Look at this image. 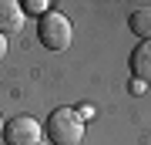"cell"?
<instances>
[{
  "mask_svg": "<svg viewBox=\"0 0 151 145\" xmlns=\"http://www.w3.org/2000/svg\"><path fill=\"white\" fill-rule=\"evenodd\" d=\"M4 54H7V37L0 34V58H4Z\"/></svg>",
  "mask_w": 151,
  "mask_h": 145,
  "instance_id": "9c48e42d",
  "label": "cell"
},
{
  "mask_svg": "<svg viewBox=\"0 0 151 145\" xmlns=\"http://www.w3.org/2000/svg\"><path fill=\"white\" fill-rule=\"evenodd\" d=\"M4 125H7V122H4V118H0V135H4Z\"/></svg>",
  "mask_w": 151,
  "mask_h": 145,
  "instance_id": "30bf717a",
  "label": "cell"
},
{
  "mask_svg": "<svg viewBox=\"0 0 151 145\" xmlns=\"http://www.w3.org/2000/svg\"><path fill=\"white\" fill-rule=\"evenodd\" d=\"M24 27V7L17 0H0V34H17Z\"/></svg>",
  "mask_w": 151,
  "mask_h": 145,
  "instance_id": "277c9868",
  "label": "cell"
},
{
  "mask_svg": "<svg viewBox=\"0 0 151 145\" xmlns=\"http://www.w3.org/2000/svg\"><path fill=\"white\" fill-rule=\"evenodd\" d=\"M7 145H40V122L30 115H17L4 125Z\"/></svg>",
  "mask_w": 151,
  "mask_h": 145,
  "instance_id": "3957f363",
  "label": "cell"
},
{
  "mask_svg": "<svg viewBox=\"0 0 151 145\" xmlns=\"http://www.w3.org/2000/svg\"><path fill=\"white\" fill-rule=\"evenodd\" d=\"M128 64H131V74H134L138 81H151V41H141L134 51H131V58H128Z\"/></svg>",
  "mask_w": 151,
  "mask_h": 145,
  "instance_id": "5b68a950",
  "label": "cell"
},
{
  "mask_svg": "<svg viewBox=\"0 0 151 145\" xmlns=\"http://www.w3.org/2000/svg\"><path fill=\"white\" fill-rule=\"evenodd\" d=\"M37 37L47 51H67L70 41H74V27L60 10H47L37 20Z\"/></svg>",
  "mask_w": 151,
  "mask_h": 145,
  "instance_id": "7a4b0ae2",
  "label": "cell"
},
{
  "mask_svg": "<svg viewBox=\"0 0 151 145\" xmlns=\"http://www.w3.org/2000/svg\"><path fill=\"white\" fill-rule=\"evenodd\" d=\"M50 10V4L47 0H27V14H37V17H44Z\"/></svg>",
  "mask_w": 151,
  "mask_h": 145,
  "instance_id": "52a82bcc",
  "label": "cell"
},
{
  "mask_svg": "<svg viewBox=\"0 0 151 145\" xmlns=\"http://www.w3.org/2000/svg\"><path fill=\"white\" fill-rule=\"evenodd\" d=\"M145 88H148L145 81H138V78H131V85H128V91H131V95H141V91H145Z\"/></svg>",
  "mask_w": 151,
  "mask_h": 145,
  "instance_id": "ba28073f",
  "label": "cell"
},
{
  "mask_svg": "<svg viewBox=\"0 0 151 145\" xmlns=\"http://www.w3.org/2000/svg\"><path fill=\"white\" fill-rule=\"evenodd\" d=\"M44 128H47L50 145H81L84 138V122L74 108H54Z\"/></svg>",
  "mask_w": 151,
  "mask_h": 145,
  "instance_id": "6da1fadb",
  "label": "cell"
},
{
  "mask_svg": "<svg viewBox=\"0 0 151 145\" xmlns=\"http://www.w3.org/2000/svg\"><path fill=\"white\" fill-rule=\"evenodd\" d=\"M128 27H131V34L138 41H151V7H138L128 17Z\"/></svg>",
  "mask_w": 151,
  "mask_h": 145,
  "instance_id": "8992f818",
  "label": "cell"
}]
</instances>
